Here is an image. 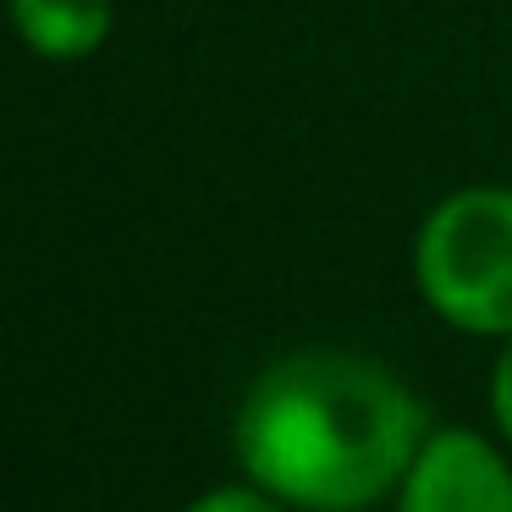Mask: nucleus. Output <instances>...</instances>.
Instances as JSON below:
<instances>
[{
    "label": "nucleus",
    "mask_w": 512,
    "mask_h": 512,
    "mask_svg": "<svg viewBox=\"0 0 512 512\" xmlns=\"http://www.w3.org/2000/svg\"><path fill=\"white\" fill-rule=\"evenodd\" d=\"M12 28L45 61H83L111 34V0H12Z\"/></svg>",
    "instance_id": "4"
},
{
    "label": "nucleus",
    "mask_w": 512,
    "mask_h": 512,
    "mask_svg": "<svg viewBox=\"0 0 512 512\" xmlns=\"http://www.w3.org/2000/svg\"><path fill=\"white\" fill-rule=\"evenodd\" d=\"M424 408L358 353H292L254 380L237 457L270 496L309 512H358L419 457Z\"/></svg>",
    "instance_id": "1"
},
{
    "label": "nucleus",
    "mask_w": 512,
    "mask_h": 512,
    "mask_svg": "<svg viewBox=\"0 0 512 512\" xmlns=\"http://www.w3.org/2000/svg\"><path fill=\"white\" fill-rule=\"evenodd\" d=\"M413 270L441 320L474 336H512V188H468L435 204Z\"/></svg>",
    "instance_id": "2"
},
{
    "label": "nucleus",
    "mask_w": 512,
    "mask_h": 512,
    "mask_svg": "<svg viewBox=\"0 0 512 512\" xmlns=\"http://www.w3.org/2000/svg\"><path fill=\"white\" fill-rule=\"evenodd\" d=\"M490 408H496L501 430L512 435V342H507V353H501V364H496V380H490Z\"/></svg>",
    "instance_id": "6"
},
{
    "label": "nucleus",
    "mask_w": 512,
    "mask_h": 512,
    "mask_svg": "<svg viewBox=\"0 0 512 512\" xmlns=\"http://www.w3.org/2000/svg\"><path fill=\"white\" fill-rule=\"evenodd\" d=\"M402 512H512V468L474 430L430 435L402 474Z\"/></svg>",
    "instance_id": "3"
},
{
    "label": "nucleus",
    "mask_w": 512,
    "mask_h": 512,
    "mask_svg": "<svg viewBox=\"0 0 512 512\" xmlns=\"http://www.w3.org/2000/svg\"><path fill=\"white\" fill-rule=\"evenodd\" d=\"M188 512H281V507H270L265 496H254V490H215V496L193 501Z\"/></svg>",
    "instance_id": "5"
}]
</instances>
